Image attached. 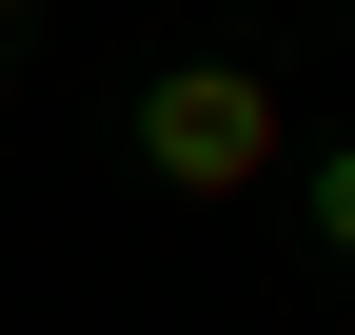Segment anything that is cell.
<instances>
[{
  "mask_svg": "<svg viewBox=\"0 0 355 335\" xmlns=\"http://www.w3.org/2000/svg\"><path fill=\"white\" fill-rule=\"evenodd\" d=\"M0 60H20V0H0Z\"/></svg>",
  "mask_w": 355,
  "mask_h": 335,
  "instance_id": "obj_3",
  "label": "cell"
},
{
  "mask_svg": "<svg viewBox=\"0 0 355 335\" xmlns=\"http://www.w3.org/2000/svg\"><path fill=\"white\" fill-rule=\"evenodd\" d=\"M277 158H296V118H277L257 60H158L139 79V178L158 197H257Z\"/></svg>",
  "mask_w": 355,
  "mask_h": 335,
  "instance_id": "obj_1",
  "label": "cell"
},
{
  "mask_svg": "<svg viewBox=\"0 0 355 335\" xmlns=\"http://www.w3.org/2000/svg\"><path fill=\"white\" fill-rule=\"evenodd\" d=\"M277 178H296V217H316V257L355 276V138H316V158H277Z\"/></svg>",
  "mask_w": 355,
  "mask_h": 335,
  "instance_id": "obj_2",
  "label": "cell"
}]
</instances>
